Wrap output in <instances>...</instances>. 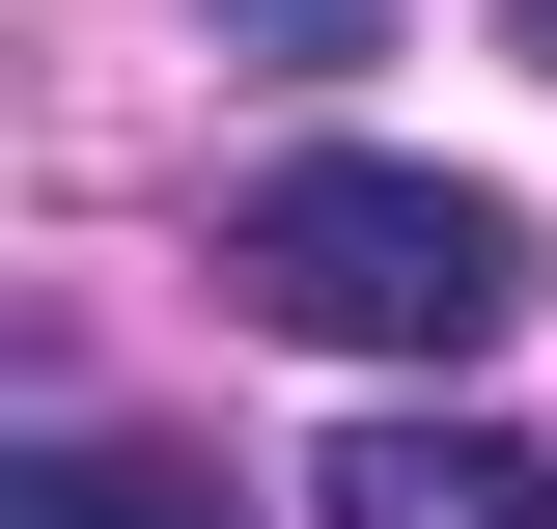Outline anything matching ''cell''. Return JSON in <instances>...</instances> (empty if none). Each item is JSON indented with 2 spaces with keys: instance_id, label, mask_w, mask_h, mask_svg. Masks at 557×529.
Listing matches in <instances>:
<instances>
[{
  "instance_id": "cell-1",
  "label": "cell",
  "mask_w": 557,
  "mask_h": 529,
  "mask_svg": "<svg viewBox=\"0 0 557 529\" xmlns=\"http://www.w3.org/2000/svg\"><path fill=\"white\" fill-rule=\"evenodd\" d=\"M223 279H251L278 334H335V362H502V334H530V196L391 168V139H307V168L223 196Z\"/></svg>"
},
{
  "instance_id": "cell-3",
  "label": "cell",
  "mask_w": 557,
  "mask_h": 529,
  "mask_svg": "<svg viewBox=\"0 0 557 529\" xmlns=\"http://www.w3.org/2000/svg\"><path fill=\"white\" fill-rule=\"evenodd\" d=\"M0 529H251V502H223V446H112V418H57V446L0 473Z\"/></svg>"
},
{
  "instance_id": "cell-2",
  "label": "cell",
  "mask_w": 557,
  "mask_h": 529,
  "mask_svg": "<svg viewBox=\"0 0 557 529\" xmlns=\"http://www.w3.org/2000/svg\"><path fill=\"white\" fill-rule=\"evenodd\" d=\"M335 529H557V446H502V418H362Z\"/></svg>"
},
{
  "instance_id": "cell-5",
  "label": "cell",
  "mask_w": 557,
  "mask_h": 529,
  "mask_svg": "<svg viewBox=\"0 0 557 529\" xmlns=\"http://www.w3.org/2000/svg\"><path fill=\"white\" fill-rule=\"evenodd\" d=\"M502 28H530V57H557V0H502Z\"/></svg>"
},
{
  "instance_id": "cell-4",
  "label": "cell",
  "mask_w": 557,
  "mask_h": 529,
  "mask_svg": "<svg viewBox=\"0 0 557 529\" xmlns=\"http://www.w3.org/2000/svg\"><path fill=\"white\" fill-rule=\"evenodd\" d=\"M223 28H251V57H362V0H223Z\"/></svg>"
}]
</instances>
